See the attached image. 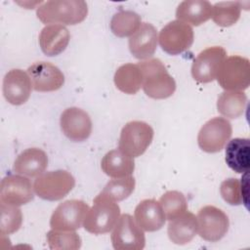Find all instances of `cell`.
Listing matches in <instances>:
<instances>
[{
    "label": "cell",
    "mask_w": 250,
    "mask_h": 250,
    "mask_svg": "<svg viewBox=\"0 0 250 250\" xmlns=\"http://www.w3.org/2000/svg\"><path fill=\"white\" fill-rule=\"evenodd\" d=\"M47 242L53 250H77L81 247V238L74 231L51 229L47 232Z\"/></svg>",
    "instance_id": "obj_29"
},
{
    "label": "cell",
    "mask_w": 250,
    "mask_h": 250,
    "mask_svg": "<svg viewBox=\"0 0 250 250\" xmlns=\"http://www.w3.org/2000/svg\"><path fill=\"white\" fill-rule=\"evenodd\" d=\"M232 134L230 122L224 117H214L208 120L199 130L197 143L199 147L208 153L221 151L229 141Z\"/></svg>",
    "instance_id": "obj_7"
},
{
    "label": "cell",
    "mask_w": 250,
    "mask_h": 250,
    "mask_svg": "<svg viewBox=\"0 0 250 250\" xmlns=\"http://www.w3.org/2000/svg\"><path fill=\"white\" fill-rule=\"evenodd\" d=\"M134 219L139 227L146 231H156L160 229L166 221L159 201L154 199L142 200L135 208Z\"/></svg>",
    "instance_id": "obj_19"
},
{
    "label": "cell",
    "mask_w": 250,
    "mask_h": 250,
    "mask_svg": "<svg viewBox=\"0 0 250 250\" xmlns=\"http://www.w3.org/2000/svg\"><path fill=\"white\" fill-rule=\"evenodd\" d=\"M158 42L156 28L148 22L141 24L140 28L129 38V50L138 60H148L155 53Z\"/></svg>",
    "instance_id": "obj_17"
},
{
    "label": "cell",
    "mask_w": 250,
    "mask_h": 250,
    "mask_svg": "<svg viewBox=\"0 0 250 250\" xmlns=\"http://www.w3.org/2000/svg\"><path fill=\"white\" fill-rule=\"evenodd\" d=\"M213 5L205 0H186L179 4L176 17L187 24L198 26L211 19Z\"/></svg>",
    "instance_id": "obj_21"
},
{
    "label": "cell",
    "mask_w": 250,
    "mask_h": 250,
    "mask_svg": "<svg viewBox=\"0 0 250 250\" xmlns=\"http://www.w3.org/2000/svg\"><path fill=\"white\" fill-rule=\"evenodd\" d=\"M88 14L83 0H51L39 5L36 16L43 23L74 25L83 21Z\"/></svg>",
    "instance_id": "obj_1"
},
{
    "label": "cell",
    "mask_w": 250,
    "mask_h": 250,
    "mask_svg": "<svg viewBox=\"0 0 250 250\" xmlns=\"http://www.w3.org/2000/svg\"><path fill=\"white\" fill-rule=\"evenodd\" d=\"M113 80L118 90L128 95H134L142 87L143 74L138 64L125 63L117 68Z\"/></svg>",
    "instance_id": "obj_25"
},
{
    "label": "cell",
    "mask_w": 250,
    "mask_h": 250,
    "mask_svg": "<svg viewBox=\"0 0 250 250\" xmlns=\"http://www.w3.org/2000/svg\"><path fill=\"white\" fill-rule=\"evenodd\" d=\"M75 186L74 177L65 170H56L38 176L33 184L34 193L40 198L56 201L63 198Z\"/></svg>",
    "instance_id": "obj_4"
},
{
    "label": "cell",
    "mask_w": 250,
    "mask_h": 250,
    "mask_svg": "<svg viewBox=\"0 0 250 250\" xmlns=\"http://www.w3.org/2000/svg\"><path fill=\"white\" fill-rule=\"evenodd\" d=\"M143 74V90L155 100L171 97L176 90V82L159 59H148L138 63Z\"/></svg>",
    "instance_id": "obj_2"
},
{
    "label": "cell",
    "mask_w": 250,
    "mask_h": 250,
    "mask_svg": "<svg viewBox=\"0 0 250 250\" xmlns=\"http://www.w3.org/2000/svg\"><path fill=\"white\" fill-rule=\"evenodd\" d=\"M141 17L133 11H119L110 21V29L117 37L132 36L141 26Z\"/></svg>",
    "instance_id": "obj_27"
},
{
    "label": "cell",
    "mask_w": 250,
    "mask_h": 250,
    "mask_svg": "<svg viewBox=\"0 0 250 250\" xmlns=\"http://www.w3.org/2000/svg\"><path fill=\"white\" fill-rule=\"evenodd\" d=\"M153 139V129L144 121H130L126 123L120 133L118 148L131 157L142 155L149 146Z\"/></svg>",
    "instance_id": "obj_6"
},
{
    "label": "cell",
    "mask_w": 250,
    "mask_h": 250,
    "mask_svg": "<svg viewBox=\"0 0 250 250\" xmlns=\"http://www.w3.org/2000/svg\"><path fill=\"white\" fill-rule=\"evenodd\" d=\"M34 197L31 182L21 175H8L0 184V201L7 205L21 206L30 202Z\"/></svg>",
    "instance_id": "obj_13"
},
{
    "label": "cell",
    "mask_w": 250,
    "mask_h": 250,
    "mask_svg": "<svg viewBox=\"0 0 250 250\" xmlns=\"http://www.w3.org/2000/svg\"><path fill=\"white\" fill-rule=\"evenodd\" d=\"M60 125L63 135L72 142H83L92 133V120L89 114L79 107L65 108L61 114Z\"/></svg>",
    "instance_id": "obj_14"
},
{
    "label": "cell",
    "mask_w": 250,
    "mask_h": 250,
    "mask_svg": "<svg viewBox=\"0 0 250 250\" xmlns=\"http://www.w3.org/2000/svg\"><path fill=\"white\" fill-rule=\"evenodd\" d=\"M1 219L0 232L2 235L11 234L20 229L22 224V213L19 206L0 204Z\"/></svg>",
    "instance_id": "obj_32"
},
{
    "label": "cell",
    "mask_w": 250,
    "mask_h": 250,
    "mask_svg": "<svg viewBox=\"0 0 250 250\" xmlns=\"http://www.w3.org/2000/svg\"><path fill=\"white\" fill-rule=\"evenodd\" d=\"M241 2H218L212 7L211 18L213 21L223 27L234 24L240 18Z\"/></svg>",
    "instance_id": "obj_28"
},
{
    "label": "cell",
    "mask_w": 250,
    "mask_h": 250,
    "mask_svg": "<svg viewBox=\"0 0 250 250\" xmlns=\"http://www.w3.org/2000/svg\"><path fill=\"white\" fill-rule=\"evenodd\" d=\"M217 80L226 91H243L250 84V62L247 58L230 56L221 64Z\"/></svg>",
    "instance_id": "obj_5"
},
{
    "label": "cell",
    "mask_w": 250,
    "mask_h": 250,
    "mask_svg": "<svg viewBox=\"0 0 250 250\" xmlns=\"http://www.w3.org/2000/svg\"><path fill=\"white\" fill-rule=\"evenodd\" d=\"M197 231L206 241L216 242L222 239L228 232L229 221L226 213L212 205L202 207L196 216Z\"/></svg>",
    "instance_id": "obj_10"
},
{
    "label": "cell",
    "mask_w": 250,
    "mask_h": 250,
    "mask_svg": "<svg viewBox=\"0 0 250 250\" xmlns=\"http://www.w3.org/2000/svg\"><path fill=\"white\" fill-rule=\"evenodd\" d=\"M111 243L116 250H142L146 245V237L135 219L123 214L113 228Z\"/></svg>",
    "instance_id": "obj_11"
},
{
    "label": "cell",
    "mask_w": 250,
    "mask_h": 250,
    "mask_svg": "<svg viewBox=\"0 0 250 250\" xmlns=\"http://www.w3.org/2000/svg\"><path fill=\"white\" fill-rule=\"evenodd\" d=\"M227 57V52L220 46H213L201 51L191 65V75L200 83H209L216 79L219 68Z\"/></svg>",
    "instance_id": "obj_12"
},
{
    "label": "cell",
    "mask_w": 250,
    "mask_h": 250,
    "mask_svg": "<svg viewBox=\"0 0 250 250\" xmlns=\"http://www.w3.org/2000/svg\"><path fill=\"white\" fill-rule=\"evenodd\" d=\"M32 88L37 92H52L62 87L64 75L58 66L48 62H37L27 68Z\"/></svg>",
    "instance_id": "obj_15"
},
{
    "label": "cell",
    "mask_w": 250,
    "mask_h": 250,
    "mask_svg": "<svg viewBox=\"0 0 250 250\" xmlns=\"http://www.w3.org/2000/svg\"><path fill=\"white\" fill-rule=\"evenodd\" d=\"M167 220L171 221L186 211H188V202L185 195L178 190L166 191L159 199Z\"/></svg>",
    "instance_id": "obj_30"
},
{
    "label": "cell",
    "mask_w": 250,
    "mask_h": 250,
    "mask_svg": "<svg viewBox=\"0 0 250 250\" xmlns=\"http://www.w3.org/2000/svg\"><path fill=\"white\" fill-rule=\"evenodd\" d=\"M48 166L46 152L38 147H29L21 151L14 162V171L21 176L34 178L42 175Z\"/></svg>",
    "instance_id": "obj_18"
},
{
    "label": "cell",
    "mask_w": 250,
    "mask_h": 250,
    "mask_svg": "<svg viewBox=\"0 0 250 250\" xmlns=\"http://www.w3.org/2000/svg\"><path fill=\"white\" fill-rule=\"evenodd\" d=\"M70 39L68 29L62 24H47L39 34V45L42 52L49 56H58L62 53Z\"/></svg>",
    "instance_id": "obj_20"
},
{
    "label": "cell",
    "mask_w": 250,
    "mask_h": 250,
    "mask_svg": "<svg viewBox=\"0 0 250 250\" xmlns=\"http://www.w3.org/2000/svg\"><path fill=\"white\" fill-rule=\"evenodd\" d=\"M225 160L228 166L239 174L248 173L250 166V146L248 138H234L228 142Z\"/></svg>",
    "instance_id": "obj_23"
},
{
    "label": "cell",
    "mask_w": 250,
    "mask_h": 250,
    "mask_svg": "<svg viewBox=\"0 0 250 250\" xmlns=\"http://www.w3.org/2000/svg\"><path fill=\"white\" fill-rule=\"evenodd\" d=\"M220 193L223 199L230 205L244 204L240 181L236 178H229L223 181L220 186Z\"/></svg>",
    "instance_id": "obj_33"
},
{
    "label": "cell",
    "mask_w": 250,
    "mask_h": 250,
    "mask_svg": "<svg viewBox=\"0 0 250 250\" xmlns=\"http://www.w3.org/2000/svg\"><path fill=\"white\" fill-rule=\"evenodd\" d=\"M89 209L88 204L83 200H65L54 210L50 227L56 230H76L83 225Z\"/></svg>",
    "instance_id": "obj_8"
},
{
    "label": "cell",
    "mask_w": 250,
    "mask_h": 250,
    "mask_svg": "<svg viewBox=\"0 0 250 250\" xmlns=\"http://www.w3.org/2000/svg\"><path fill=\"white\" fill-rule=\"evenodd\" d=\"M192 27L181 21L175 20L168 22L159 32V45L169 55L184 53L193 43Z\"/></svg>",
    "instance_id": "obj_9"
},
{
    "label": "cell",
    "mask_w": 250,
    "mask_h": 250,
    "mask_svg": "<svg viewBox=\"0 0 250 250\" xmlns=\"http://www.w3.org/2000/svg\"><path fill=\"white\" fill-rule=\"evenodd\" d=\"M32 89L28 73L21 69H11L3 78V95L11 104L21 105L26 103Z\"/></svg>",
    "instance_id": "obj_16"
},
{
    "label": "cell",
    "mask_w": 250,
    "mask_h": 250,
    "mask_svg": "<svg viewBox=\"0 0 250 250\" xmlns=\"http://www.w3.org/2000/svg\"><path fill=\"white\" fill-rule=\"evenodd\" d=\"M101 167L103 172L111 178H124L131 176L135 170L134 158L122 150H109L102 159Z\"/></svg>",
    "instance_id": "obj_24"
},
{
    "label": "cell",
    "mask_w": 250,
    "mask_h": 250,
    "mask_svg": "<svg viewBox=\"0 0 250 250\" xmlns=\"http://www.w3.org/2000/svg\"><path fill=\"white\" fill-rule=\"evenodd\" d=\"M119 217L120 208L116 201L100 192L85 217L83 227L93 234L106 233L114 228Z\"/></svg>",
    "instance_id": "obj_3"
},
{
    "label": "cell",
    "mask_w": 250,
    "mask_h": 250,
    "mask_svg": "<svg viewBox=\"0 0 250 250\" xmlns=\"http://www.w3.org/2000/svg\"><path fill=\"white\" fill-rule=\"evenodd\" d=\"M135 185L136 182L132 176L116 178L109 181L101 193L114 201H122L134 191Z\"/></svg>",
    "instance_id": "obj_31"
},
{
    "label": "cell",
    "mask_w": 250,
    "mask_h": 250,
    "mask_svg": "<svg viewBox=\"0 0 250 250\" xmlns=\"http://www.w3.org/2000/svg\"><path fill=\"white\" fill-rule=\"evenodd\" d=\"M197 232L196 217L186 211L179 217L169 221L167 233L169 239L178 245H185L190 242Z\"/></svg>",
    "instance_id": "obj_22"
},
{
    "label": "cell",
    "mask_w": 250,
    "mask_h": 250,
    "mask_svg": "<svg viewBox=\"0 0 250 250\" xmlns=\"http://www.w3.org/2000/svg\"><path fill=\"white\" fill-rule=\"evenodd\" d=\"M246 103L247 97L242 91H225L218 98L217 109L224 117L234 119L243 114Z\"/></svg>",
    "instance_id": "obj_26"
}]
</instances>
